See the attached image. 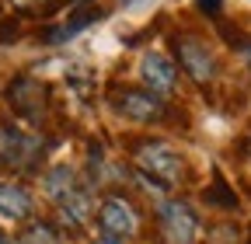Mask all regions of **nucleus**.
Instances as JSON below:
<instances>
[{
	"label": "nucleus",
	"mask_w": 251,
	"mask_h": 244,
	"mask_svg": "<svg viewBox=\"0 0 251 244\" xmlns=\"http://www.w3.org/2000/svg\"><path fill=\"white\" fill-rule=\"evenodd\" d=\"M126 4H129V7H136V4H143V0H126Z\"/></svg>",
	"instance_id": "20"
},
{
	"label": "nucleus",
	"mask_w": 251,
	"mask_h": 244,
	"mask_svg": "<svg viewBox=\"0 0 251 244\" xmlns=\"http://www.w3.org/2000/svg\"><path fill=\"white\" fill-rule=\"evenodd\" d=\"M140 73H143L147 91H150L153 98L175 95V87H178V70H175V63H171L164 52H147L143 63H140Z\"/></svg>",
	"instance_id": "6"
},
{
	"label": "nucleus",
	"mask_w": 251,
	"mask_h": 244,
	"mask_svg": "<svg viewBox=\"0 0 251 244\" xmlns=\"http://www.w3.org/2000/svg\"><path fill=\"white\" fill-rule=\"evenodd\" d=\"M161 227L168 234L171 244H192L196 234H199V217L192 213V206L181 202V199H171L161 206Z\"/></svg>",
	"instance_id": "4"
},
{
	"label": "nucleus",
	"mask_w": 251,
	"mask_h": 244,
	"mask_svg": "<svg viewBox=\"0 0 251 244\" xmlns=\"http://www.w3.org/2000/svg\"><path fill=\"white\" fill-rule=\"evenodd\" d=\"M91 4V0H74V7H87Z\"/></svg>",
	"instance_id": "19"
},
{
	"label": "nucleus",
	"mask_w": 251,
	"mask_h": 244,
	"mask_svg": "<svg viewBox=\"0 0 251 244\" xmlns=\"http://www.w3.org/2000/svg\"><path fill=\"white\" fill-rule=\"evenodd\" d=\"M112 108L126 119L133 122H143V126H150V122H161L164 119V105L161 98H153L150 91H140V87H115L108 95Z\"/></svg>",
	"instance_id": "2"
},
{
	"label": "nucleus",
	"mask_w": 251,
	"mask_h": 244,
	"mask_svg": "<svg viewBox=\"0 0 251 244\" xmlns=\"http://www.w3.org/2000/svg\"><path fill=\"white\" fill-rule=\"evenodd\" d=\"M7 101L11 108L28 119V122H42L46 119V108H49V87L31 80V77H14L11 87H7Z\"/></svg>",
	"instance_id": "3"
},
{
	"label": "nucleus",
	"mask_w": 251,
	"mask_h": 244,
	"mask_svg": "<svg viewBox=\"0 0 251 244\" xmlns=\"http://www.w3.org/2000/svg\"><path fill=\"white\" fill-rule=\"evenodd\" d=\"M77 185H80V181H77V174H74L70 168H52V171L46 174V192H49L52 202H63Z\"/></svg>",
	"instance_id": "11"
},
{
	"label": "nucleus",
	"mask_w": 251,
	"mask_h": 244,
	"mask_svg": "<svg viewBox=\"0 0 251 244\" xmlns=\"http://www.w3.org/2000/svg\"><path fill=\"white\" fill-rule=\"evenodd\" d=\"M0 213L7 220H28L31 217V195L18 181H0Z\"/></svg>",
	"instance_id": "10"
},
{
	"label": "nucleus",
	"mask_w": 251,
	"mask_h": 244,
	"mask_svg": "<svg viewBox=\"0 0 251 244\" xmlns=\"http://www.w3.org/2000/svg\"><path fill=\"white\" fill-rule=\"evenodd\" d=\"M98 223L105 227V234L108 237H133L136 230H140V217H136V209L126 202L122 195H112V199H105L101 202V209H98Z\"/></svg>",
	"instance_id": "5"
},
{
	"label": "nucleus",
	"mask_w": 251,
	"mask_h": 244,
	"mask_svg": "<svg viewBox=\"0 0 251 244\" xmlns=\"http://www.w3.org/2000/svg\"><path fill=\"white\" fill-rule=\"evenodd\" d=\"M21 35V21L11 18V21H0V42H14Z\"/></svg>",
	"instance_id": "15"
},
{
	"label": "nucleus",
	"mask_w": 251,
	"mask_h": 244,
	"mask_svg": "<svg viewBox=\"0 0 251 244\" xmlns=\"http://www.w3.org/2000/svg\"><path fill=\"white\" fill-rule=\"evenodd\" d=\"M35 157H39V143L31 140L28 133H21L18 126L4 122V126H0V161L14 164V168H25Z\"/></svg>",
	"instance_id": "8"
},
{
	"label": "nucleus",
	"mask_w": 251,
	"mask_h": 244,
	"mask_svg": "<svg viewBox=\"0 0 251 244\" xmlns=\"http://www.w3.org/2000/svg\"><path fill=\"white\" fill-rule=\"evenodd\" d=\"M94 244H126V241H122V237H98Z\"/></svg>",
	"instance_id": "18"
},
{
	"label": "nucleus",
	"mask_w": 251,
	"mask_h": 244,
	"mask_svg": "<svg viewBox=\"0 0 251 244\" xmlns=\"http://www.w3.org/2000/svg\"><path fill=\"white\" fill-rule=\"evenodd\" d=\"M199 11L209 14V18H216L220 11H224V0H199Z\"/></svg>",
	"instance_id": "16"
},
{
	"label": "nucleus",
	"mask_w": 251,
	"mask_h": 244,
	"mask_svg": "<svg viewBox=\"0 0 251 244\" xmlns=\"http://www.w3.org/2000/svg\"><path fill=\"white\" fill-rule=\"evenodd\" d=\"M59 4H63V0H14V7H18L21 14H31V18H46V14H52Z\"/></svg>",
	"instance_id": "14"
},
{
	"label": "nucleus",
	"mask_w": 251,
	"mask_h": 244,
	"mask_svg": "<svg viewBox=\"0 0 251 244\" xmlns=\"http://www.w3.org/2000/svg\"><path fill=\"white\" fill-rule=\"evenodd\" d=\"M136 164L150 178L153 189H171L185 174V161L175 154L168 143H140L136 146Z\"/></svg>",
	"instance_id": "1"
},
{
	"label": "nucleus",
	"mask_w": 251,
	"mask_h": 244,
	"mask_svg": "<svg viewBox=\"0 0 251 244\" xmlns=\"http://www.w3.org/2000/svg\"><path fill=\"white\" fill-rule=\"evenodd\" d=\"M241 52H244V59H248V67H251V42H248V39L241 42Z\"/></svg>",
	"instance_id": "17"
},
{
	"label": "nucleus",
	"mask_w": 251,
	"mask_h": 244,
	"mask_svg": "<svg viewBox=\"0 0 251 244\" xmlns=\"http://www.w3.org/2000/svg\"><path fill=\"white\" fill-rule=\"evenodd\" d=\"M0 244H4V234H0Z\"/></svg>",
	"instance_id": "22"
},
{
	"label": "nucleus",
	"mask_w": 251,
	"mask_h": 244,
	"mask_svg": "<svg viewBox=\"0 0 251 244\" xmlns=\"http://www.w3.org/2000/svg\"><path fill=\"white\" fill-rule=\"evenodd\" d=\"M206 202L209 206H216V209H234L237 206V195H234V189L227 185V178H224V171H213V185L206 189Z\"/></svg>",
	"instance_id": "12"
},
{
	"label": "nucleus",
	"mask_w": 251,
	"mask_h": 244,
	"mask_svg": "<svg viewBox=\"0 0 251 244\" xmlns=\"http://www.w3.org/2000/svg\"><path fill=\"white\" fill-rule=\"evenodd\" d=\"M175 49H178L181 67L192 73V80H199V84L213 80L216 59H213V52L206 49V42H199V39H192V35H178V39H175Z\"/></svg>",
	"instance_id": "7"
},
{
	"label": "nucleus",
	"mask_w": 251,
	"mask_h": 244,
	"mask_svg": "<svg viewBox=\"0 0 251 244\" xmlns=\"http://www.w3.org/2000/svg\"><path fill=\"white\" fill-rule=\"evenodd\" d=\"M21 244H59V237H56V230L49 227V223H31L28 230H25V237H21Z\"/></svg>",
	"instance_id": "13"
},
{
	"label": "nucleus",
	"mask_w": 251,
	"mask_h": 244,
	"mask_svg": "<svg viewBox=\"0 0 251 244\" xmlns=\"http://www.w3.org/2000/svg\"><path fill=\"white\" fill-rule=\"evenodd\" d=\"M98 18H101V11H98V7H77V11H74L67 21H63V24L46 28V32H42V42H46V46L70 42V39H77V35L84 32V28H87V24H94Z\"/></svg>",
	"instance_id": "9"
},
{
	"label": "nucleus",
	"mask_w": 251,
	"mask_h": 244,
	"mask_svg": "<svg viewBox=\"0 0 251 244\" xmlns=\"http://www.w3.org/2000/svg\"><path fill=\"white\" fill-rule=\"evenodd\" d=\"M244 244H251V227H248V241H244Z\"/></svg>",
	"instance_id": "21"
}]
</instances>
